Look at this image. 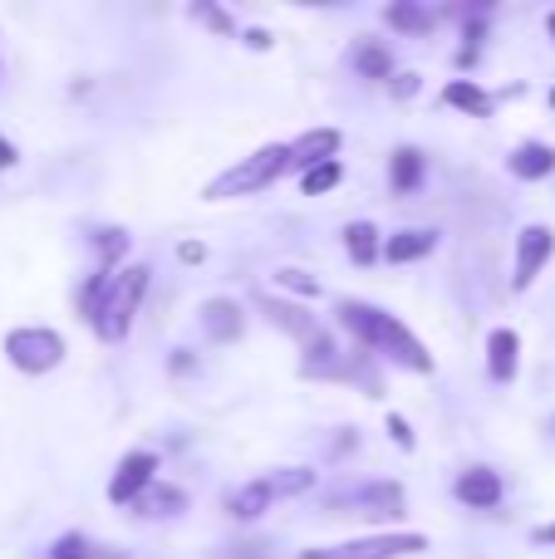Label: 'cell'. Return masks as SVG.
Returning a JSON list of instances; mask_svg holds the SVG:
<instances>
[{"instance_id": "22", "label": "cell", "mask_w": 555, "mask_h": 559, "mask_svg": "<svg viewBox=\"0 0 555 559\" xmlns=\"http://www.w3.org/2000/svg\"><path fill=\"white\" fill-rule=\"evenodd\" d=\"M383 20H389L393 29H403V35H428L433 29V10H423L418 0H393V5H383Z\"/></svg>"}, {"instance_id": "13", "label": "cell", "mask_w": 555, "mask_h": 559, "mask_svg": "<svg viewBox=\"0 0 555 559\" xmlns=\"http://www.w3.org/2000/svg\"><path fill=\"white\" fill-rule=\"evenodd\" d=\"M433 251H438V231H428V226H409V231L383 236V261L389 265L423 261V255H433Z\"/></svg>"}, {"instance_id": "19", "label": "cell", "mask_w": 555, "mask_h": 559, "mask_svg": "<svg viewBox=\"0 0 555 559\" xmlns=\"http://www.w3.org/2000/svg\"><path fill=\"white\" fill-rule=\"evenodd\" d=\"M344 251H350L354 265H374L383 255V236L374 222H350L344 226Z\"/></svg>"}, {"instance_id": "3", "label": "cell", "mask_w": 555, "mask_h": 559, "mask_svg": "<svg viewBox=\"0 0 555 559\" xmlns=\"http://www.w3.org/2000/svg\"><path fill=\"white\" fill-rule=\"evenodd\" d=\"M256 305L265 309V319H271L275 329H285V334L295 338V344L305 348V373H334V358H340V348H334L330 329L320 324L315 314H305L300 305H291V299H275V295H256Z\"/></svg>"}, {"instance_id": "23", "label": "cell", "mask_w": 555, "mask_h": 559, "mask_svg": "<svg viewBox=\"0 0 555 559\" xmlns=\"http://www.w3.org/2000/svg\"><path fill=\"white\" fill-rule=\"evenodd\" d=\"M354 69H359L364 79H393V55L379 39H359V45H354Z\"/></svg>"}, {"instance_id": "18", "label": "cell", "mask_w": 555, "mask_h": 559, "mask_svg": "<svg viewBox=\"0 0 555 559\" xmlns=\"http://www.w3.org/2000/svg\"><path fill=\"white\" fill-rule=\"evenodd\" d=\"M182 511H187V491L173 481H157L153 491L138 501V515H147V521H173V515H182Z\"/></svg>"}, {"instance_id": "9", "label": "cell", "mask_w": 555, "mask_h": 559, "mask_svg": "<svg viewBox=\"0 0 555 559\" xmlns=\"http://www.w3.org/2000/svg\"><path fill=\"white\" fill-rule=\"evenodd\" d=\"M555 255V231L541 222L521 226L517 231V265H511V289H531V280L541 275V265H546Z\"/></svg>"}, {"instance_id": "29", "label": "cell", "mask_w": 555, "mask_h": 559, "mask_svg": "<svg viewBox=\"0 0 555 559\" xmlns=\"http://www.w3.org/2000/svg\"><path fill=\"white\" fill-rule=\"evenodd\" d=\"M383 427H389V437H393V442L403 447V452H413V447H418V442H413V427L403 423L399 413H389V423H383Z\"/></svg>"}, {"instance_id": "14", "label": "cell", "mask_w": 555, "mask_h": 559, "mask_svg": "<svg viewBox=\"0 0 555 559\" xmlns=\"http://www.w3.org/2000/svg\"><path fill=\"white\" fill-rule=\"evenodd\" d=\"M517 364H521L517 329H492V338H487V373L497 378V383H511V378H517Z\"/></svg>"}, {"instance_id": "15", "label": "cell", "mask_w": 555, "mask_h": 559, "mask_svg": "<svg viewBox=\"0 0 555 559\" xmlns=\"http://www.w3.org/2000/svg\"><path fill=\"white\" fill-rule=\"evenodd\" d=\"M271 506H275V496H271V486H265L261 476L246 481V486H236V491L226 496V515H232V521H261Z\"/></svg>"}, {"instance_id": "8", "label": "cell", "mask_w": 555, "mask_h": 559, "mask_svg": "<svg viewBox=\"0 0 555 559\" xmlns=\"http://www.w3.org/2000/svg\"><path fill=\"white\" fill-rule=\"evenodd\" d=\"M157 472H163V462H157V452H128L123 462H118L114 481H108V501L114 506H138L147 491L157 486Z\"/></svg>"}, {"instance_id": "30", "label": "cell", "mask_w": 555, "mask_h": 559, "mask_svg": "<svg viewBox=\"0 0 555 559\" xmlns=\"http://www.w3.org/2000/svg\"><path fill=\"white\" fill-rule=\"evenodd\" d=\"M241 39H246V49H271V45H275V39H271V29H261V25L241 29Z\"/></svg>"}, {"instance_id": "12", "label": "cell", "mask_w": 555, "mask_h": 559, "mask_svg": "<svg viewBox=\"0 0 555 559\" xmlns=\"http://www.w3.org/2000/svg\"><path fill=\"white\" fill-rule=\"evenodd\" d=\"M197 319H202V334L212 338V344H232V338H241V329H246L236 299H206V305L197 309Z\"/></svg>"}, {"instance_id": "26", "label": "cell", "mask_w": 555, "mask_h": 559, "mask_svg": "<svg viewBox=\"0 0 555 559\" xmlns=\"http://www.w3.org/2000/svg\"><path fill=\"white\" fill-rule=\"evenodd\" d=\"M340 182H344V167L340 163H320V167H310V173L300 177L305 197H324V192H334Z\"/></svg>"}, {"instance_id": "7", "label": "cell", "mask_w": 555, "mask_h": 559, "mask_svg": "<svg viewBox=\"0 0 555 559\" xmlns=\"http://www.w3.org/2000/svg\"><path fill=\"white\" fill-rule=\"evenodd\" d=\"M409 496H403L399 481H369V486H354V491L334 496L330 511L334 515H364V521H399Z\"/></svg>"}, {"instance_id": "27", "label": "cell", "mask_w": 555, "mask_h": 559, "mask_svg": "<svg viewBox=\"0 0 555 559\" xmlns=\"http://www.w3.org/2000/svg\"><path fill=\"white\" fill-rule=\"evenodd\" d=\"M123 255H128V231H123V226H108V231H98V271H114Z\"/></svg>"}, {"instance_id": "35", "label": "cell", "mask_w": 555, "mask_h": 559, "mask_svg": "<svg viewBox=\"0 0 555 559\" xmlns=\"http://www.w3.org/2000/svg\"><path fill=\"white\" fill-rule=\"evenodd\" d=\"M187 368H192V354H187V348H177V354H173V373H187Z\"/></svg>"}, {"instance_id": "37", "label": "cell", "mask_w": 555, "mask_h": 559, "mask_svg": "<svg viewBox=\"0 0 555 559\" xmlns=\"http://www.w3.org/2000/svg\"><path fill=\"white\" fill-rule=\"evenodd\" d=\"M551 104H555V94H551Z\"/></svg>"}, {"instance_id": "24", "label": "cell", "mask_w": 555, "mask_h": 559, "mask_svg": "<svg viewBox=\"0 0 555 559\" xmlns=\"http://www.w3.org/2000/svg\"><path fill=\"white\" fill-rule=\"evenodd\" d=\"M187 15H192L197 25H206L212 35H222V39H236V35H241V29H236V20L226 15L216 0H192V5H187Z\"/></svg>"}, {"instance_id": "25", "label": "cell", "mask_w": 555, "mask_h": 559, "mask_svg": "<svg viewBox=\"0 0 555 559\" xmlns=\"http://www.w3.org/2000/svg\"><path fill=\"white\" fill-rule=\"evenodd\" d=\"M49 559H128V555L123 550H98L88 535H64V540H55Z\"/></svg>"}, {"instance_id": "33", "label": "cell", "mask_w": 555, "mask_h": 559, "mask_svg": "<svg viewBox=\"0 0 555 559\" xmlns=\"http://www.w3.org/2000/svg\"><path fill=\"white\" fill-rule=\"evenodd\" d=\"M15 163H20L15 143H10V138H0V173H5V167H15Z\"/></svg>"}, {"instance_id": "20", "label": "cell", "mask_w": 555, "mask_h": 559, "mask_svg": "<svg viewBox=\"0 0 555 559\" xmlns=\"http://www.w3.org/2000/svg\"><path fill=\"white\" fill-rule=\"evenodd\" d=\"M423 173H428V163H423L418 147H399V153L389 157V182H393V192H418V187H423Z\"/></svg>"}, {"instance_id": "28", "label": "cell", "mask_w": 555, "mask_h": 559, "mask_svg": "<svg viewBox=\"0 0 555 559\" xmlns=\"http://www.w3.org/2000/svg\"><path fill=\"white\" fill-rule=\"evenodd\" d=\"M275 285L291 289V295H305V299L320 295V280L305 275V271H295V265H281V271H275Z\"/></svg>"}, {"instance_id": "1", "label": "cell", "mask_w": 555, "mask_h": 559, "mask_svg": "<svg viewBox=\"0 0 555 559\" xmlns=\"http://www.w3.org/2000/svg\"><path fill=\"white\" fill-rule=\"evenodd\" d=\"M334 314H340V324L350 329L364 348L383 354L389 364L409 368V373H433V354L423 348V338L413 334L403 319L383 314V309L369 305V299H340V305H334Z\"/></svg>"}, {"instance_id": "11", "label": "cell", "mask_w": 555, "mask_h": 559, "mask_svg": "<svg viewBox=\"0 0 555 559\" xmlns=\"http://www.w3.org/2000/svg\"><path fill=\"white\" fill-rule=\"evenodd\" d=\"M452 496H458L462 506H472V511H497L507 486H501V476L492 472V466H468V472L452 481Z\"/></svg>"}, {"instance_id": "31", "label": "cell", "mask_w": 555, "mask_h": 559, "mask_svg": "<svg viewBox=\"0 0 555 559\" xmlns=\"http://www.w3.org/2000/svg\"><path fill=\"white\" fill-rule=\"evenodd\" d=\"M177 261L202 265V261H206V246H202V241H182V246H177Z\"/></svg>"}, {"instance_id": "10", "label": "cell", "mask_w": 555, "mask_h": 559, "mask_svg": "<svg viewBox=\"0 0 555 559\" xmlns=\"http://www.w3.org/2000/svg\"><path fill=\"white\" fill-rule=\"evenodd\" d=\"M340 143H344L340 128H310V133H300L291 143V173L305 177L320 163H340Z\"/></svg>"}, {"instance_id": "34", "label": "cell", "mask_w": 555, "mask_h": 559, "mask_svg": "<svg viewBox=\"0 0 555 559\" xmlns=\"http://www.w3.org/2000/svg\"><path fill=\"white\" fill-rule=\"evenodd\" d=\"M531 545H555V521L551 525H536V531H531Z\"/></svg>"}, {"instance_id": "17", "label": "cell", "mask_w": 555, "mask_h": 559, "mask_svg": "<svg viewBox=\"0 0 555 559\" xmlns=\"http://www.w3.org/2000/svg\"><path fill=\"white\" fill-rule=\"evenodd\" d=\"M442 104L468 114V118H492V94L477 84V79H452V84L442 88Z\"/></svg>"}, {"instance_id": "4", "label": "cell", "mask_w": 555, "mask_h": 559, "mask_svg": "<svg viewBox=\"0 0 555 559\" xmlns=\"http://www.w3.org/2000/svg\"><path fill=\"white\" fill-rule=\"evenodd\" d=\"M143 295H147V265H123V271L108 280L104 299H98L94 319H88L94 334L104 338V344H123L128 329H133V319H138Z\"/></svg>"}, {"instance_id": "32", "label": "cell", "mask_w": 555, "mask_h": 559, "mask_svg": "<svg viewBox=\"0 0 555 559\" xmlns=\"http://www.w3.org/2000/svg\"><path fill=\"white\" fill-rule=\"evenodd\" d=\"M418 84H423L418 74H399L389 88H393V98H413V94H418Z\"/></svg>"}, {"instance_id": "36", "label": "cell", "mask_w": 555, "mask_h": 559, "mask_svg": "<svg viewBox=\"0 0 555 559\" xmlns=\"http://www.w3.org/2000/svg\"><path fill=\"white\" fill-rule=\"evenodd\" d=\"M546 29H551V35H555V15H551V20H546Z\"/></svg>"}, {"instance_id": "5", "label": "cell", "mask_w": 555, "mask_h": 559, "mask_svg": "<svg viewBox=\"0 0 555 559\" xmlns=\"http://www.w3.org/2000/svg\"><path fill=\"white\" fill-rule=\"evenodd\" d=\"M5 358L20 368V373H55L64 364V338L55 329H39V324H25V329H10L5 334Z\"/></svg>"}, {"instance_id": "6", "label": "cell", "mask_w": 555, "mask_h": 559, "mask_svg": "<svg viewBox=\"0 0 555 559\" xmlns=\"http://www.w3.org/2000/svg\"><path fill=\"white\" fill-rule=\"evenodd\" d=\"M428 555V535H369V540H344V545H324V550H300V559H418Z\"/></svg>"}, {"instance_id": "16", "label": "cell", "mask_w": 555, "mask_h": 559, "mask_svg": "<svg viewBox=\"0 0 555 559\" xmlns=\"http://www.w3.org/2000/svg\"><path fill=\"white\" fill-rule=\"evenodd\" d=\"M511 177H521V182H541V177L555 173V147L551 143H521L517 153L507 157Z\"/></svg>"}, {"instance_id": "2", "label": "cell", "mask_w": 555, "mask_h": 559, "mask_svg": "<svg viewBox=\"0 0 555 559\" xmlns=\"http://www.w3.org/2000/svg\"><path fill=\"white\" fill-rule=\"evenodd\" d=\"M285 173H291V143H265V147H256L251 157H236V167L216 173L202 197L206 202H236V197H251V192L275 187Z\"/></svg>"}, {"instance_id": "21", "label": "cell", "mask_w": 555, "mask_h": 559, "mask_svg": "<svg viewBox=\"0 0 555 559\" xmlns=\"http://www.w3.org/2000/svg\"><path fill=\"white\" fill-rule=\"evenodd\" d=\"M261 481L271 486L275 501H295V496L315 491V472H310V466H275V472L261 476Z\"/></svg>"}]
</instances>
